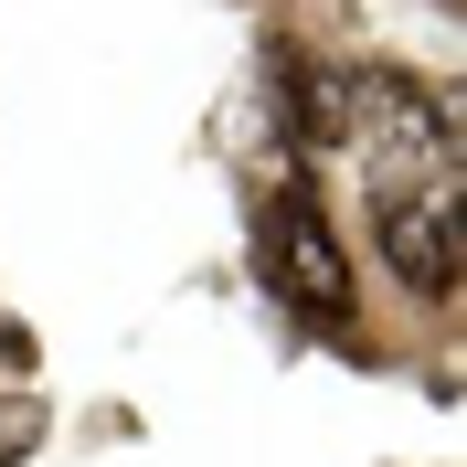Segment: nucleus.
Segmentation results:
<instances>
[{"mask_svg": "<svg viewBox=\"0 0 467 467\" xmlns=\"http://www.w3.org/2000/svg\"><path fill=\"white\" fill-rule=\"evenodd\" d=\"M382 139V181H404V160H446L457 149V96L404 75V64H361L350 75V139Z\"/></svg>", "mask_w": 467, "mask_h": 467, "instance_id": "1", "label": "nucleus"}, {"mask_svg": "<svg viewBox=\"0 0 467 467\" xmlns=\"http://www.w3.org/2000/svg\"><path fill=\"white\" fill-rule=\"evenodd\" d=\"M372 234H382L393 287H414L425 308H446V297H457V202H446V192L382 181V192H372Z\"/></svg>", "mask_w": 467, "mask_h": 467, "instance_id": "2", "label": "nucleus"}, {"mask_svg": "<svg viewBox=\"0 0 467 467\" xmlns=\"http://www.w3.org/2000/svg\"><path fill=\"white\" fill-rule=\"evenodd\" d=\"M265 255H276V287H287L297 308H319L329 329L350 319V265H340V244H329L319 192H308V181H287V192H276V213H265Z\"/></svg>", "mask_w": 467, "mask_h": 467, "instance_id": "3", "label": "nucleus"}, {"mask_svg": "<svg viewBox=\"0 0 467 467\" xmlns=\"http://www.w3.org/2000/svg\"><path fill=\"white\" fill-rule=\"evenodd\" d=\"M276 128H287L308 160H319V149H340V139H350V75L287 43V54H276Z\"/></svg>", "mask_w": 467, "mask_h": 467, "instance_id": "4", "label": "nucleus"}, {"mask_svg": "<svg viewBox=\"0 0 467 467\" xmlns=\"http://www.w3.org/2000/svg\"><path fill=\"white\" fill-rule=\"evenodd\" d=\"M43 436H54V414L32 404V393H11V404H0V467H11V457H32Z\"/></svg>", "mask_w": 467, "mask_h": 467, "instance_id": "5", "label": "nucleus"}]
</instances>
